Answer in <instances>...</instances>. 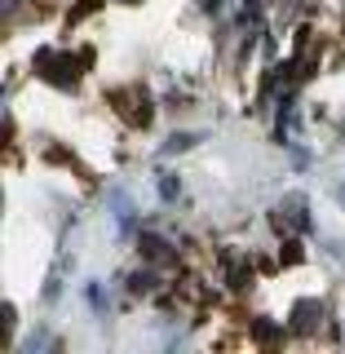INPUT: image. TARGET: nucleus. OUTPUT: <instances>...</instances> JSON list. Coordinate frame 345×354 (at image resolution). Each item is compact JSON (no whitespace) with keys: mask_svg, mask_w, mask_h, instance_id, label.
<instances>
[{"mask_svg":"<svg viewBox=\"0 0 345 354\" xmlns=\"http://www.w3.org/2000/svg\"><path fill=\"white\" fill-rule=\"evenodd\" d=\"M84 62H88V53H84V58H75V53H53V49H40L36 53V71L49 84H62V88L80 80V66Z\"/></svg>","mask_w":345,"mask_h":354,"instance_id":"obj_1","label":"nucleus"},{"mask_svg":"<svg viewBox=\"0 0 345 354\" xmlns=\"http://www.w3.org/2000/svg\"><path fill=\"white\" fill-rule=\"evenodd\" d=\"M319 315H324V306H319V301H297V306H292V328H297V332H310Z\"/></svg>","mask_w":345,"mask_h":354,"instance_id":"obj_2","label":"nucleus"},{"mask_svg":"<svg viewBox=\"0 0 345 354\" xmlns=\"http://www.w3.org/2000/svg\"><path fill=\"white\" fill-rule=\"evenodd\" d=\"M142 257H151V261H169L173 252H169V243H164L160 235H142Z\"/></svg>","mask_w":345,"mask_h":354,"instance_id":"obj_3","label":"nucleus"},{"mask_svg":"<svg viewBox=\"0 0 345 354\" xmlns=\"http://www.w3.org/2000/svg\"><path fill=\"white\" fill-rule=\"evenodd\" d=\"M283 213L292 217V221H297L301 230L310 226V221H306V199H301V195H288V199H283Z\"/></svg>","mask_w":345,"mask_h":354,"instance_id":"obj_4","label":"nucleus"},{"mask_svg":"<svg viewBox=\"0 0 345 354\" xmlns=\"http://www.w3.org/2000/svg\"><path fill=\"white\" fill-rule=\"evenodd\" d=\"M195 133H173V138H169V147H164V151H186V147H195Z\"/></svg>","mask_w":345,"mask_h":354,"instance_id":"obj_5","label":"nucleus"},{"mask_svg":"<svg viewBox=\"0 0 345 354\" xmlns=\"http://www.w3.org/2000/svg\"><path fill=\"white\" fill-rule=\"evenodd\" d=\"M0 319H5V332H14V324H18V310L5 301V306H0Z\"/></svg>","mask_w":345,"mask_h":354,"instance_id":"obj_6","label":"nucleus"},{"mask_svg":"<svg viewBox=\"0 0 345 354\" xmlns=\"http://www.w3.org/2000/svg\"><path fill=\"white\" fill-rule=\"evenodd\" d=\"M252 332H257V341H279V328H270V324H257Z\"/></svg>","mask_w":345,"mask_h":354,"instance_id":"obj_7","label":"nucleus"},{"mask_svg":"<svg viewBox=\"0 0 345 354\" xmlns=\"http://www.w3.org/2000/svg\"><path fill=\"white\" fill-rule=\"evenodd\" d=\"M341 133H345V120H341Z\"/></svg>","mask_w":345,"mask_h":354,"instance_id":"obj_8","label":"nucleus"}]
</instances>
